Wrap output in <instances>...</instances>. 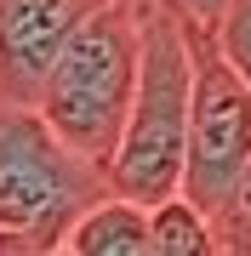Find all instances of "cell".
Masks as SVG:
<instances>
[{
    "instance_id": "1",
    "label": "cell",
    "mask_w": 251,
    "mask_h": 256,
    "mask_svg": "<svg viewBox=\"0 0 251 256\" xmlns=\"http://www.w3.org/2000/svg\"><path fill=\"white\" fill-rule=\"evenodd\" d=\"M143 6V57H137V92H131L120 142H114L109 176L114 194L137 205H154L183 182V148H188V86H194V52L188 23L171 0H137Z\"/></svg>"
},
{
    "instance_id": "2",
    "label": "cell",
    "mask_w": 251,
    "mask_h": 256,
    "mask_svg": "<svg viewBox=\"0 0 251 256\" xmlns=\"http://www.w3.org/2000/svg\"><path fill=\"white\" fill-rule=\"evenodd\" d=\"M137 57H143V6L103 0L75 28V40L63 46L35 97L40 120L92 165H109L120 142L131 92H137Z\"/></svg>"
},
{
    "instance_id": "3",
    "label": "cell",
    "mask_w": 251,
    "mask_h": 256,
    "mask_svg": "<svg viewBox=\"0 0 251 256\" xmlns=\"http://www.w3.org/2000/svg\"><path fill=\"white\" fill-rule=\"evenodd\" d=\"M97 194H109L103 165L75 154L35 102H0V256L63 250Z\"/></svg>"
},
{
    "instance_id": "4",
    "label": "cell",
    "mask_w": 251,
    "mask_h": 256,
    "mask_svg": "<svg viewBox=\"0 0 251 256\" xmlns=\"http://www.w3.org/2000/svg\"><path fill=\"white\" fill-rule=\"evenodd\" d=\"M183 23H188V52H194V86H188V148L177 194H188L211 216L251 165V86L223 57L211 23L194 18Z\"/></svg>"
},
{
    "instance_id": "5",
    "label": "cell",
    "mask_w": 251,
    "mask_h": 256,
    "mask_svg": "<svg viewBox=\"0 0 251 256\" xmlns=\"http://www.w3.org/2000/svg\"><path fill=\"white\" fill-rule=\"evenodd\" d=\"M103 0H0V102H35L52 63Z\"/></svg>"
},
{
    "instance_id": "6",
    "label": "cell",
    "mask_w": 251,
    "mask_h": 256,
    "mask_svg": "<svg viewBox=\"0 0 251 256\" xmlns=\"http://www.w3.org/2000/svg\"><path fill=\"white\" fill-rule=\"evenodd\" d=\"M63 256H149V205L126 194H97L63 234Z\"/></svg>"
},
{
    "instance_id": "7",
    "label": "cell",
    "mask_w": 251,
    "mask_h": 256,
    "mask_svg": "<svg viewBox=\"0 0 251 256\" xmlns=\"http://www.w3.org/2000/svg\"><path fill=\"white\" fill-rule=\"evenodd\" d=\"M149 256H217L211 216L188 200V194H166L149 205Z\"/></svg>"
},
{
    "instance_id": "8",
    "label": "cell",
    "mask_w": 251,
    "mask_h": 256,
    "mask_svg": "<svg viewBox=\"0 0 251 256\" xmlns=\"http://www.w3.org/2000/svg\"><path fill=\"white\" fill-rule=\"evenodd\" d=\"M211 234H217V256H251V165L240 171V182L228 188V200L211 210Z\"/></svg>"
},
{
    "instance_id": "9",
    "label": "cell",
    "mask_w": 251,
    "mask_h": 256,
    "mask_svg": "<svg viewBox=\"0 0 251 256\" xmlns=\"http://www.w3.org/2000/svg\"><path fill=\"white\" fill-rule=\"evenodd\" d=\"M211 34H217V46H223V57L245 74V86H251V0H223Z\"/></svg>"
}]
</instances>
